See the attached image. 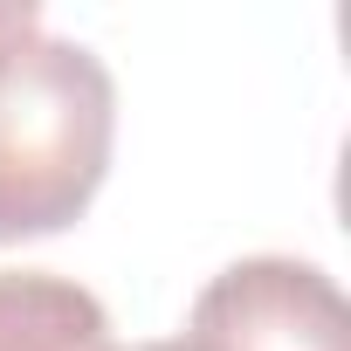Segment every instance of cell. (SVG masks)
Listing matches in <instances>:
<instances>
[{
	"label": "cell",
	"instance_id": "cell-2",
	"mask_svg": "<svg viewBox=\"0 0 351 351\" xmlns=\"http://www.w3.org/2000/svg\"><path fill=\"white\" fill-rule=\"evenodd\" d=\"M193 351H351L344 289L296 255L228 262L186 317Z\"/></svg>",
	"mask_w": 351,
	"mask_h": 351
},
{
	"label": "cell",
	"instance_id": "cell-5",
	"mask_svg": "<svg viewBox=\"0 0 351 351\" xmlns=\"http://www.w3.org/2000/svg\"><path fill=\"white\" fill-rule=\"evenodd\" d=\"M110 351H193L186 337H145V344H110Z\"/></svg>",
	"mask_w": 351,
	"mask_h": 351
},
{
	"label": "cell",
	"instance_id": "cell-4",
	"mask_svg": "<svg viewBox=\"0 0 351 351\" xmlns=\"http://www.w3.org/2000/svg\"><path fill=\"white\" fill-rule=\"evenodd\" d=\"M28 35H42V8L35 0H0V56L21 49Z\"/></svg>",
	"mask_w": 351,
	"mask_h": 351
},
{
	"label": "cell",
	"instance_id": "cell-1",
	"mask_svg": "<svg viewBox=\"0 0 351 351\" xmlns=\"http://www.w3.org/2000/svg\"><path fill=\"white\" fill-rule=\"evenodd\" d=\"M117 145V83L97 49L28 35L0 56V241H42L90 214Z\"/></svg>",
	"mask_w": 351,
	"mask_h": 351
},
{
	"label": "cell",
	"instance_id": "cell-3",
	"mask_svg": "<svg viewBox=\"0 0 351 351\" xmlns=\"http://www.w3.org/2000/svg\"><path fill=\"white\" fill-rule=\"evenodd\" d=\"M0 351H110V310L56 269H0Z\"/></svg>",
	"mask_w": 351,
	"mask_h": 351
}]
</instances>
